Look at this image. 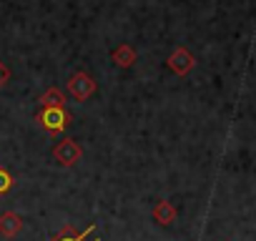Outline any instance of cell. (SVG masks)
Here are the masks:
<instances>
[{
	"instance_id": "cell-10",
	"label": "cell",
	"mask_w": 256,
	"mask_h": 241,
	"mask_svg": "<svg viewBox=\"0 0 256 241\" xmlns=\"http://www.w3.org/2000/svg\"><path fill=\"white\" fill-rule=\"evenodd\" d=\"M10 188H13V176H10L8 168L0 166V196H6Z\"/></svg>"
},
{
	"instance_id": "cell-6",
	"label": "cell",
	"mask_w": 256,
	"mask_h": 241,
	"mask_svg": "<svg viewBox=\"0 0 256 241\" xmlns=\"http://www.w3.org/2000/svg\"><path fill=\"white\" fill-rule=\"evenodd\" d=\"M136 50L131 48V46H128V43H120L113 53H110V60L118 66V68H131L134 63H136Z\"/></svg>"
},
{
	"instance_id": "cell-4",
	"label": "cell",
	"mask_w": 256,
	"mask_h": 241,
	"mask_svg": "<svg viewBox=\"0 0 256 241\" xmlns=\"http://www.w3.org/2000/svg\"><path fill=\"white\" fill-rule=\"evenodd\" d=\"M166 66H168V70L176 73V76H188V73L194 70V66H196V58H194V53H191L188 48H176V50L168 56Z\"/></svg>"
},
{
	"instance_id": "cell-8",
	"label": "cell",
	"mask_w": 256,
	"mask_h": 241,
	"mask_svg": "<svg viewBox=\"0 0 256 241\" xmlns=\"http://www.w3.org/2000/svg\"><path fill=\"white\" fill-rule=\"evenodd\" d=\"M96 231V226L90 224L88 228H83V231H76L73 226H63L60 228V234H56L50 241H88V236Z\"/></svg>"
},
{
	"instance_id": "cell-11",
	"label": "cell",
	"mask_w": 256,
	"mask_h": 241,
	"mask_svg": "<svg viewBox=\"0 0 256 241\" xmlns=\"http://www.w3.org/2000/svg\"><path fill=\"white\" fill-rule=\"evenodd\" d=\"M8 80H10V68H8L3 60H0V88H6Z\"/></svg>"
},
{
	"instance_id": "cell-12",
	"label": "cell",
	"mask_w": 256,
	"mask_h": 241,
	"mask_svg": "<svg viewBox=\"0 0 256 241\" xmlns=\"http://www.w3.org/2000/svg\"><path fill=\"white\" fill-rule=\"evenodd\" d=\"M93 241H100V238H98V236H96V238H93Z\"/></svg>"
},
{
	"instance_id": "cell-5",
	"label": "cell",
	"mask_w": 256,
	"mask_h": 241,
	"mask_svg": "<svg viewBox=\"0 0 256 241\" xmlns=\"http://www.w3.org/2000/svg\"><path fill=\"white\" fill-rule=\"evenodd\" d=\"M20 231H23V218H20V214H16V211L0 214V236L16 238Z\"/></svg>"
},
{
	"instance_id": "cell-2",
	"label": "cell",
	"mask_w": 256,
	"mask_h": 241,
	"mask_svg": "<svg viewBox=\"0 0 256 241\" xmlns=\"http://www.w3.org/2000/svg\"><path fill=\"white\" fill-rule=\"evenodd\" d=\"M38 124L48 134H63L70 124V113L66 108H40L38 110Z\"/></svg>"
},
{
	"instance_id": "cell-9",
	"label": "cell",
	"mask_w": 256,
	"mask_h": 241,
	"mask_svg": "<svg viewBox=\"0 0 256 241\" xmlns=\"http://www.w3.org/2000/svg\"><path fill=\"white\" fill-rule=\"evenodd\" d=\"M40 108H66V93L60 88H48L40 98H38Z\"/></svg>"
},
{
	"instance_id": "cell-7",
	"label": "cell",
	"mask_w": 256,
	"mask_h": 241,
	"mask_svg": "<svg viewBox=\"0 0 256 241\" xmlns=\"http://www.w3.org/2000/svg\"><path fill=\"white\" fill-rule=\"evenodd\" d=\"M154 221L161 226H171L176 221V206L171 201H158L154 206Z\"/></svg>"
},
{
	"instance_id": "cell-1",
	"label": "cell",
	"mask_w": 256,
	"mask_h": 241,
	"mask_svg": "<svg viewBox=\"0 0 256 241\" xmlns=\"http://www.w3.org/2000/svg\"><path fill=\"white\" fill-rule=\"evenodd\" d=\"M66 90H68V96H70L73 100H88V98L98 90V86H96V80H93L86 70H78V73H73V76L66 80Z\"/></svg>"
},
{
	"instance_id": "cell-3",
	"label": "cell",
	"mask_w": 256,
	"mask_h": 241,
	"mask_svg": "<svg viewBox=\"0 0 256 241\" xmlns=\"http://www.w3.org/2000/svg\"><path fill=\"white\" fill-rule=\"evenodd\" d=\"M53 158H56V164L58 166H76L80 158H83V148L78 146V141L76 138H63L56 148H53Z\"/></svg>"
}]
</instances>
